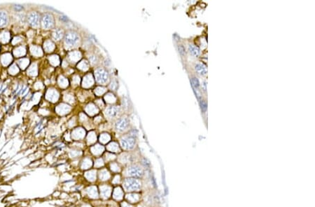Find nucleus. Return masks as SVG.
Segmentation results:
<instances>
[{"label":"nucleus","mask_w":315,"mask_h":207,"mask_svg":"<svg viewBox=\"0 0 315 207\" xmlns=\"http://www.w3.org/2000/svg\"><path fill=\"white\" fill-rule=\"evenodd\" d=\"M144 169L137 164H130L124 170V176L127 178L140 179L144 176Z\"/></svg>","instance_id":"obj_1"},{"label":"nucleus","mask_w":315,"mask_h":207,"mask_svg":"<svg viewBox=\"0 0 315 207\" xmlns=\"http://www.w3.org/2000/svg\"><path fill=\"white\" fill-rule=\"evenodd\" d=\"M123 188L127 192H137L142 188V183L137 179L126 178L123 180Z\"/></svg>","instance_id":"obj_2"},{"label":"nucleus","mask_w":315,"mask_h":207,"mask_svg":"<svg viewBox=\"0 0 315 207\" xmlns=\"http://www.w3.org/2000/svg\"><path fill=\"white\" fill-rule=\"evenodd\" d=\"M80 37L77 32L74 31H69L66 33L64 36L65 43L69 46H76L79 43Z\"/></svg>","instance_id":"obj_3"},{"label":"nucleus","mask_w":315,"mask_h":207,"mask_svg":"<svg viewBox=\"0 0 315 207\" xmlns=\"http://www.w3.org/2000/svg\"><path fill=\"white\" fill-rule=\"evenodd\" d=\"M136 144V139L130 135L125 136L121 139V145L122 148L125 150H132L135 148Z\"/></svg>","instance_id":"obj_4"},{"label":"nucleus","mask_w":315,"mask_h":207,"mask_svg":"<svg viewBox=\"0 0 315 207\" xmlns=\"http://www.w3.org/2000/svg\"><path fill=\"white\" fill-rule=\"evenodd\" d=\"M96 81L100 84H105L108 82L109 76L108 72L104 68H98L95 72Z\"/></svg>","instance_id":"obj_5"},{"label":"nucleus","mask_w":315,"mask_h":207,"mask_svg":"<svg viewBox=\"0 0 315 207\" xmlns=\"http://www.w3.org/2000/svg\"><path fill=\"white\" fill-rule=\"evenodd\" d=\"M54 18L51 13H45L41 17V24L44 29H48L54 27Z\"/></svg>","instance_id":"obj_6"},{"label":"nucleus","mask_w":315,"mask_h":207,"mask_svg":"<svg viewBox=\"0 0 315 207\" xmlns=\"http://www.w3.org/2000/svg\"><path fill=\"white\" fill-rule=\"evenodd\" d=\"M130 121L126 117H121L116 121L115 124V128L118 132H124L128 129Z\"/></svg>","instance_id":"obj_7"},{"label":"nucleus","mask_w":315,"mask_h":207,"mask_svg":"<svg viewBox=\"0 0 315 207\" xmlns=\"http://www.w3.org/2000/svg\"><path fill=\"white\" fill-rule=\"evenodd\" d=\"M27 20L29 25L32 27H36L39 25V22H40V16L37 12L32 11L29 13Z\"/></svg>","instance_id":"obj_8"},{"label":"nucleus","mask_w":315,"mask_h":207,"mask_svg":"<svg viewBox=\"0 0 315 207\" xmlns=\"http://www.w3.org/2000/svg\"><path fill=\"white\" fill-rule=\"evenodd\" d=\"M120 112V108L118 106H109L106 109L105 114L109 118H113L118 115Z\"/></svg>","instance_id":"obj_9"},{"label":"nucleus","mask_w":315,"mask_h":207,"mask_svg":"<svg viewBox=\"0 0 315 207\" xmlns=\"http://www.w3.org/2000/svg\"><path fill=\"white\" fill-rule=\"evenodd\" d=\"M195 71H196L200 75H201V76H206L207 73V66L203 64H196L195 66Z\"/></svg>","instance_id":"obj_10"},{"label":"nucleus","mask_w":315,"mask_h":207,"mask_svg":"<svg viewBox=\"0 0 315 207\" xmlns=\"http://www.w3.org/2000/svg\"><path fill=\"white\" fill-rule=\"evenodd\" d=\"M188 51H189L190 53L191 54V55H193L195 57H199V55L200 54V48H198V46H195V45H193V44L188 45Z\"/></svg>","instance_id":"obj_11"},{"label":"nucleus","mask_w":315,"mask_h":207,"mask_svg":"<svg viewBox=\"0 0 315 207\" xmlns=\"http://www.w3.org/2000/svg\"><path fill=\"white\" fill-rule=\"evenodd\" d=\"M9 17L6 11H0V27L6 26L8 23Z\"/></svg>","instance_id":"obj_12"},{"label":"nucleus","mask_w":315,"mask_h":207,"mask_svg":"<svg viewBox=\"0 0 315 207\" xmlns=\"http://www.w3.org/2000/svg\"><path fill=\"white\" fill-rule=\"evenodd\" d=\"M111 189L109 186H102L101 187L100 189V193L102 194V197L105 198H108L109 197H110V194L111 193Z\"/></svg>","instance_id":"obj_13"},{"label":"nucleus","mask_w":315,"mask_h":207,"mask_svg":"<svg viewBox=\"0 0 315 207\" xmlns=\"http://www.w3.org/2000/svg\"><path fill=\"white\" fill-rule=\"evenodd\" d=\"M63 31L60 29H56L53 33V38L56 41H60L63 39Z\"/></svg>","instance_id":"obj_14"},{"label":"nucleus","mask_w":315,"mask_h":207,"mask_svg":"<svg viewBox=\"0 0 315 207\" xmlns=\"http://www.w3.org/2000/svg\"><path fill=\"white\" fill-rule=\"evenodd\" d=\"M128 196L129 197L128 198L130 202H137V201L140 200V196L137 194H130Z\"/></svg>","instance_id":"obj_15"},{"label":"nucleus","mask_w":315,"mask_h":207,"mask_svg":"<svg viewBox=\"0 0 315 207\" xmlns=\"http://www.w3.org/2000/svg\"><path fill=\"white\" fill-rule=\"evenodd\" d=\"M117 195H118L117 199H121L123 198V190H121L120 188H116V190H114V192H113V198H116V197H117Z\"/></svg>","instance_id":"obj_16"},{"label":"nucleus","mask_w":315,"mask_h":207,"mask_svg":"<svg viewBox=\"0 0 315 207\" xmlns=\"http://www.w3.org/2000/svg\"><path fill=\"white\" fill-rule=\"evenodd\" d=\"M190 81H191V84H192V86L193 87V88L195 89H198V88H199L200 82H199V79H198L197 78H195V77H193L191 79H190Z\"/></svg>","instance_id":"obj_17"},{"label":"nucleus","mask_w":315,"mask_h":207,"mask_svg":"<svg viewBox=\"0 0 315 207\" xmlns=\"http://www.w3.org/2000/svg\"><path fill=\"white\" fill-rule=\"evenodd\" d=\"M200 104L201 110H202L203 112H205L206 111H207V102H206L205 100H200Z\"/></svg>","instance_id":"obj_18"},{"label":"nucleus","mask_w":315,"mask_h":207,"mask_svg":"<svg viewBox=\"0 0 315 207\" xmlns=\"http://www.w3.org/2000/svg\"><path fill=\"white\" fill-rule=\"evenodd\" d=\"M178 50H179V54L182 57H184L186 55V49L183 45H179Z\"/></svg>","instance_id":"obj_19"},{"label":"nucleus","mask_w":315,"mask_h":207,"mask_svg":"<svg viewBox=\"0 0 315 207\" xmlns=\"http://www.w3.org/2000/svg\"><path fill=\"white\" fill-rule=\"evenodd\" d=\"M18 16L19 17V20L20 21H21V23H25L26 21V16L25 15L24 13H21V14H18Z\"/></svg>","instance_id":"obj_20"},{"label":"nucleus","mask_w":315,"mask_h":207,"mask_svg":"<svg viewBox=\"0 0 315 207\" xmlns=\"http://www.w3.org/2000/svg\"><path fill=\"white\" fill-rule=\"evenodd\" d=\"M13 9L15 11L17 12H21L23 10V6H22V5H20V4H16V5H14Z\"/></svg>","instance_id":"obj_21"},{"label":"nucleus","mask_w":315,"mask_h":207,"mask_svg":"<svg viewBox=\"0 0 315 207\" xmlns=\"http://www.w3.org/2000/svg\"><path fill=\"white\" fill-rule=\"evenodd\" d=\"M90 60L92 64H96L97 61H98V57L95 55H93L90 57Z\"/></svg>","instance_id":"obj_22"},{"label":"nucleus","mask_w":315,"mask_h":207,"mask_svg":"<svg viewBox=\"0 0 315 207\" xmlns=\"http://www.w3.org/2000/svg\"><path fill=\"white\" fill-rule=\"evenodd\" d=\"M202 87H203V89H204V91H207V82H203Z\"/></svg>","instance_id":"obj_23"},{"label":"nucleus","mask_w":315,"mask_h":207,"mask_svg":"<svg viewBox=\"0 0 315 207\" xmlns=\"http://www.w3.org/2000/svg\"><path fill=\"white\" fill-rule=\"evenodd\" d=\"M60 19H61V20H63V21H65V22L68 21V18H67V17H64V16L61 17H60Z\"/></svg>","instance_id":"obj_24"}]
</instances>
